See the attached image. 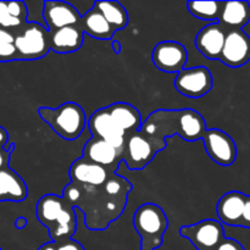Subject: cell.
Returning <instances> with one entry per match:
<instances>
[{"mask_svg":"<svg viewBox=\"0 0 250 250\" xmlns=\"http://www.w3.org/2000/svg\"><path fill=\"white\" fill-rule=\"evenodd\" d=\"M15 225H16V229H23L27 225V220L24 217H19L16 222H15Z\"/></svg>","mask_w":250,"mask_h":250,"instance_id":"obj_34","label":"cell"},{"mask_svg":"<svg viewBox=\"0 0 250 250\" xmlns=\"http://www.w3.org/2000/svg\"><path fill=\"white\" fill-rule=\"evenodd\" d=\"M56 248H58V250H84L80 242L73 241V239H68V241L62 242V243L56 244Z\"/></svg>","mask_w":250,"mask_h":250,"instance_id":"obj_30","label":"cell"},{"mask_svg":"<svg viewBox=\"0 0 250 250\" xmlns=\"http://www.w3.org/2000/svg\"><path fill=\"white\" fill-rule=\"evenodd\" d=\"M131 190V182L115 172L102 187L71 182L63 189L62 198L67 204L83 212L87 229L103 231L121 216Z\"/></svg>","mask_w":250,"mask_h":250,"instance_id":"obj_1","label":"cell"},{"mask_svg":"<svg viewBox=\"0 0 250 250\" xmlns=\"http://www.w3.org/2000/svg\"><path fill=\"white\" fill-rule=\"evenodd\" d=\"M175 88L192 99L204 97L212 88V76L205 66L183 68L175 78Z\"/></svg>","mask_w":250,"mask_h":250,"instance_id":"obj_9","label":"cell"},{"mask_svg":"<svg viewBox=\"0 0 250 250\" xmlns=\"http://www.w3.org/2000/svg\"><path fill=\"white\" fill-rule=\"evenodd\" d=\"M112 173L115 172L87 160L83 156L73 161L70 167L71 182L80 183L83 186H92V187L104 186Z\"/></svg>","mask_w":250,"mask_h":250,"instance_id":"obj_16","label":"cell"},{"mask_svg":"<svg viewBox=\"0 0 250 250\" xmlns=\"http://www.w3.org/2000/svg\"><path fill=\"white\" fill-rule=\"evenodd\" d=\"M28 10L23 1H0V28L16 34L27 23Z\"/></svg>","mask_w":250,"mask_h":250,"instance_id":"obj_23","label":"cell"},{"mask_svg":"<svg viewBox=\"0 0 250 250\" xmlns=\"http://www.w3.org/2000/svg\"><path fill=\"white\" fill-rule=\"evenodd\" d=\"M43 19L49 32H53L63 27L77 26L80 24L82 16L77 9L68 2L48 0L44 2Z\"/></svg>","mask_w":250,"mask_h":250,"instance_id":"obj_15","label":"cell"},{"mask_svg":"<svg viewBox=\"0 0 250 250\" xmlns=\"http://www.w3.org/2000/svg\"><path fill=\"white\" fill-rule=\"evenodd\" d=\"M247 195L242 192L232 190L226 193L217 202L216 211L221 224L227 226L241 227Z\"/></svg>","mask_w":250,"mask_h":250,"instance_id":"obj_18","label":"cell"},{"mask_svg":"<svg viewBox=\"0 0 250 250\" xmlns=\"http://www.w3.org/2000/svg\"><path fill=\"white\" fill-rule=\"evenodd\" d=\"M250 21V4L248 1H224L219 23L229 31L242 29Z\"/></svg>","mask_w":250,"mask_h":250,"instance_id":"obj_20","label":"cell"},{"mask_svg":"<svg viewBox=\"0 0 250 250\" xmlns=\"http://www.w3.org/2000/svg\"><path fill=\"white\" fill-rule=\"evenodd\" d=\"M167 146L166 142L156 141L143 132L127 134L124 146V161L129 170H142L153 161L159 151Z\"/></svg>","mask_w":250,"mask_h":250,"instance_id":"obj_6","label":"cell"},{"mask_svg":"<svg viewBox=\"0 0 250 250\" xmlns=\"http://www.w3.org/2000/svg\"><path fill=\"white\" fill-rule=\"evenodd\" d=\"M133 227L141 237V250H156L163 246L168 227L165 211L154 203H146L133 215Z\"/></svg>","mask_w":250,"mask_h":250,"instance_id":"obj_4","label":"cell"},{"mask_svg":"<svg viewBox=\"0 0 250 250\" xmlns=\"http://www.w3.org/2000/svg\"><path fill=\"white\" fill-rule=\"evenodd\" d=\"M80 27L84 34H88L95 39H100V41H109L115 33V29L110 26L109 22L105 20V17L100 14L99 10L94 5L89 11H87L82 16Z\"/></svg>","mask_w":250,"mask_h":250,"instance_id":"obj_24","label":"cell"},{"mask_svg":"<svg viewBox=\"0 0 250 250\" xmlns=\"http://www.w3.org/2000/svg\"><path fill=\"white\" fill-rule=\"evenodd\" d=\"M112 48H114V51L116 54H119L120 51H121V44H120L119 41H115L114 43H112Z\"/></svg>","mask_w":250,"mask_h":250,"instance_id":"obj_35","label":"cell"},{"mask_svg":"<svg viewBox=\"0 0 250 250\" xmlns=\"http://www.w3.org/2000/svg\"><path fill=\"white\" fill-rule=\"evenodd\" d=\"M94 6L99 10L115 32L121 31L128 24V14L119 1H95Z\"/></svg>","mask_w":250,"mask_h":250,"instance_id":"obj_25","label":"cell"},{"mask_svg":"<svg viewBox=\"0 0 250 250\" xmlns=\"http://www.w3.org/2000/svg\"><path fill=\"white\" fill-rule=\"evenodd\" d=\"M224 1H188V11L202 21H219Z\"/></svg>","mask_w":250,"mask_h":250,"instance_id":"obj_26","label":"cell"},{"mask_svg":"<svg viewBox=\"0 0 250 250\" xmlns=\"http://www.w3.org/2000/svg\"><path fill=\"white\" fill-rule=\"evenodd\" d=\"M151 60L160 71L167 73H178L185 68L187 63V49L178 42H160L153 49Z\"/></svg>","mask_w":250,"mask_h":250,"instance_id":"obj_11","label":"cell"},{"mask_svg":"<svg viewBox=\"0 0 250 250\" xmlns=\"http://www.w3.org/2000/svg\"><path fill=\"white\" fill-rule=\"evenodd\" d=\"M12 150H14V144H12L10 149L1 148V146H0V171L9 167V161Z\"/></svg>","mask_w":250,"mask_h":250,"instance_id":"obj_29","label":"cell"},{"mask_svg":"<svg viewBox=\"0 0 250 250\" xmlns=\"http://www.w3.org/2000/svg\"><path fill=\"white\" fill-rule=\"evenodd\" d=\"M36 214L39 222L49 229L51 242L59 244L72 239L77 229L75 208L67 204L62 197L43 195L37 203Z\"/></svg>","mask_w":250,"mask_h":250,"instance_id":"obj_3","label":"cell"},{"mask_svg":"<svg viewBox=\"0 0 250 250\" xmlns=\"http://www.w3.org/2000/svg\"><path fill=\"white\" fill-rule=\"evenodd\" d=\"M15 46L19 60H38L44 58L51 50L49 29L37 22H27L15 34Z\"/></svg>","mask_w":250,"mask_h":250,"instance_id":"obj_7","label":"cell"},{"mask_svg":"<svg viewBox=\"0 0 250 250\" xmlns=\"http://www.w3.org/2000/svg\"><path fill=\"white\" fill-rule=\"evenodd\" d=\"M205 150L212 161L221 166H231L237 159L236 142L229 134L217 128L208 129L204 134Z\"/></svg>","mask_w":250,"mask_h":250,"instance_id":"obj_10","label":"cell"},{"mask_svg":"<svg viewBox=\"0 0 250 250\" xmlns=\"http://www.w3.org/2000/svg\"><path fill=\"white\" fill-rule=\"evenodd\" d=\"M241 227L250 229V195H247V198H246V205H244Z\"/></svg>","mask_w":250,"mask_h":250,"instance_id":"obj_31","label":"cell"},{"mask_svg":"<svg viewBox=\"0 0 250 250\" xmlns=\"http://www.w3.org/2000/svg\"><path fill=\"white\" fill-rule=\"evenodd\" d=\"M14 60H19L16 46H15V33L0 28V62Z\"/></svg>","mask_w":250,"mask_h":250,"instance_id":"obj_27","label":"cell"},{"mask_svg":"<svg viewBox=\"0 0 250 250\" xmlns=\"http://www.w3.org/2000/svg\"><path fill=\"white\" fill-rule=\"evenodd\" d=\"M28 189L19 173L10 167L0 171V202H23Z\"/></svg>","mask_w":250,"mask_h":250,"instance_id":"obj_22","label":"cell"},{"mask_svg":"<svg viewBox=\"0 0 250 250\" xmlns=\"http://www.w3.org/2000/svg\"><path fill=\"white\" fill-rule=\"evenodd\" d=\"M39 116L66 141H75L84 131L87 117L84 110L80 104L73 102L63 103L56 109L41 107L38 110Z\"/></svg>","mask_w":250,"mask_h":250,"instance_id":"obj_5","label":"cell"},{"mask_svg":"<svg viewBox=\"0 0 250 250\" xmlns=\"http://www.w3.org/2000/svg\"><path fill=\"white\" fill-rule=\"evenodd\" d=\"M83 158L111 172H116L119 165L124 161V150H119L107 142L93 137L83 148Z\"/></svg>","mask_w":250,"mask_h":250,"instance_id":"obj_14","label":"cell"},{"mask_svg":"<svg viewBox=\"0 0 250 250\" xmlns=\"http://www.w3.org/2000/svg\"><path fill=\"white\" fill-rule=\"evenodd\" d=\"M83 33L80 24L68 26L49 32L51 50L58 54H70L78 51L83 44Z\"/></svg>","mask_w":250,"mask_h":250,"instance_id":"obj_19","label":"cell"},{"mask_svg":"<svg viewBox=\"0 0 250 250\" xmlns=\"http://www.w3.org/2000/svg\"><path fill=\"white\" fill-rule=\"evenodd\" d=\"M88 127L94 138L103 139L119 150H124L127 134L111 119L106 107L93 112L88 120Z\"/></svg>","mask_w":250,"mask_h":250,"instance_id":"obj_12","label":"cell"},{"mask_svg":"<svg viewBox=\"0 0 250 250\" xmlns=\"http://www.w3.org/2000/svg\"><path fill=\"white\" fill-rule=\"evenodd\" d=\"M0 250H1V248H0Z\"/></svg>","mask_w":250,"mask_h":250,"instance_id":"obj_36","label":"cell"},{"mask_svg":"<svg viewBox=\"0 0 250 250\" xmlns=\"http://www.w3.org/2000/svg\"><path fill=\"white\" fill-rule=\"evenodd\" d=\"M139 131L160 142L175 134L187 142H197L203 141L208 128L204 117L195 110L160 109L149 115Z\"/></svg>","mask_w":250,"mask_h":250,"instance_id":"obj_2","label":"cell"},{"mask_svg":"<svg viewBox=\"0 0 250 250\" xmlns=\"http://www.w3.org/2000/svg\"><path fill=\"white\" fill-rule=\"evenodd\" d=\"M220 61L229 67H241L250 61V37L243 29L229 31Z\"/></svg>","mask_w":250,"mask_h":250,"instance_id":"obj_13","label":"cell"},{"mask_svg":"<svg viewBox=\"0 0 250 250\" xmlns=\"http://www.w3.org/2000/svg\"><path fill=\"white\" fill-rule=\"evenodd\" d=\"M227 31L220 23L208 24L202 28L195 38V46L202 55L209 60H220Z\"/></svg>","mask_w":250,"mask_h":250,"instance_id":"obj_17","label":"cell"},{"mask_svg":"<svg viewBox=\"0 0 250 250\" xmlns=\"http://www.w3.org/2000/svg\"><path fill=\"white\" fill-rule=\"evenodd\" d=\"M106 110L111 119L116 122L120 128L126 132V134L138 132L142 128V115L133 105L119 102L109 105Z\"/></svg>","mask_w":250,"mask_h":250,"instance_id":"obj_21","label":"cell"},{"mask_svg":"<svg viewBox=\"0 0 250 250\" xmlns=\"http://www.w3.org/2000/svg\"><path fill=\"white\" fill-rule=\"evenodd\" d=\"M180 234L183 238H187L198 250H215L226 238L221 222L212 219L181 227Z\"/></svg>","mask_w":250,"mask_h":250,"instance_id":"obj_8","label":"cell"},{"mask_svg":"<svg viewBox=\"0 0 250 250\" xmlns=\"http://www.w3.org/2000/svg\"><path fill=\"white\" fill-rule=\"evenodd\" d=\"M215 250H246L238 241L233 238H225Z\"/></svg>","mask_w":250,"mask_h":250,"instance_id":"obj_28","label":"cell"},{"mask_svg":"<svg viewBox=\"0 0 250 250\" xmlns=\"http://www.w3.org/2000/svg\"><path fill=\"white\" fill-rule=\"evenodd\" d=\"M38 250H58V248H56V243L50 242V243L43 244Z\"/></svg>","mask_w":250,"mask_h":250,"instance_id":"obj_33","label":"cell"},{"mask_svg":"<svg viewBox=\"0 0 250 250\" xmlns=\"http://www.w3.org/2000/svg\"><path fill=\"white\" fill-rule=\"evenodd\" d=\"M7 141H9V136H7V132L5 131L2 127H0V146L5 148L4 146H6Z\"/></svg>","mask_w":250,"mask_h":250,"instance_id":"obj_32","label":"cell"}]
</instances>
